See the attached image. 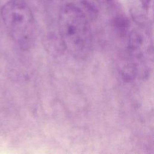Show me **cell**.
Masks as SVG:
<instances>
[{
    "instance_id": "obj_1",
    "label": "cell",
    "mask_w": 154,
    "mask_h": 154,
    "mask_svg": "<svg viewBox=\"0 0 154 154\" xmlns=\"http://www.w3.org/2000/svg\"><path fill=\"white\" fill-rule=\"evenodd\" d=\"M59 35L64 48L76 58H86L92 45L91 29L86 13L73 4L64 5L58 17Z\"/></svg>"
},
{
    "instance_id": "obj_3",
    "label": "cell",
    "mask_w": 154,
    "mask_h": 154,
    "mask_svg": "<svg viewBox=\"0 0 154 154\" xmlns=\"http://www.w3.org/2000/svg\"><path fill=\"white\" fill-rule=\"evenodd\" d=\"M139 26L129 34V49L134 58L141 60L149 55L151 43L147 26Z\"/></svg>"
},
{
    "instance_id": "obj_2",
    "label": "cell",
    "mask_w": 154,
    "mask_h": 154,
    "mask_svg": "<svg viewBox=\"0 0 154 154\" xmlns=\"http://www.w3.org/2000/svg\"><path fill=\"white\" fill-rule=\"evenodd\" d=\"M1 16L7 32L20 48H31L36 37V23L31 9L23 0H9Z\"/></svg>"
},
{
    "instance_id": "obj_4",
    "label": "cell",
    "mask_w": 154,
    "mask_h": 154,
    "mask_svg": "<svg viewBox=\"0 0 154 154\" xmlns=\"http://www.w3.org/2000/svg\"><path fill=\"white\" fill-rule=\"evenodd\" d=\"M97 2L102 5H107L110 4L113 0H96Z\"/></svg>"
}]
</instances>
